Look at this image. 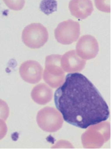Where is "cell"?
<instances>
[{"instance_id":"cell-1","label":"cell","mask_w":111,"mask_h":149,"mask_svg":"<svg viewBox=\"0 0 111 149\" xmlns=\"http://www.w3.org/2000/svg\"><path fill=\"white\" fill-rule=\"evenodd\" d=\"M54 102L64 120L79 128L104 122L110 111L106 102L93 83L80 73H68L55 91Z\"/></svg>"},{"instance_id":"cell-2","label":"cell","mask_w":111,"mask_h":149,"mask_svg":"<svg viewBox=\"0 0 111 149\" xmlns=\"http://www.w3.org/2000/svg\"><path fill=\"white\" fill-rule=\"evenodd\" d=\"M22 40L26 46L31 49H38L43 46L48 39L46 28L40 23H32L24 29Z\"/></svg>"},{"instance_id":"cell-3","label":"cell","mask_w":111,"mask_h":149,"mask_svg":"<svg viewBox=\"0 0 111 149\" xmlns=\"http://www.w3.org/2000/svg\"><path fill=\"white\" fill-rule=\"evenodd\" d=\"M61 59V56L59 55L49 56L46 59L44 80L52 88L60 85L64 79L65 72L60 66Z\"/></svg>"},{"instance_id":"cell-4","label":"cell","mask_w":111,"mask_h":149,"mask_svg":"<svg viewBox=\"0 0 111 149\" xmlns=\"http://www.w3.org/2000/svg\"><path fill=\"white\" fill-rule=\"evenodd\" d=\"M38 126L44 131L56 132L61 127L63 119L59 113L54 108L46 107L39 111L37 116Z\"/></svg>"},{"instance_id":"cell-5","label":"cell","mask_w":111,"mask_h":149,"mask_svg":"<svg viewBox=\"0 0 111 149\" xmlns=\"http://www.w3.org/2000/svg\"><path fill=\"white\" fill-rule=\"evenodd\" d=\"M80 34V24L72 19L60 23L54 30L56 40L63 45H69L77 41Z\"/></svg>"},{"instance_id":"cell-6","label":"cell","mask_w":111,"mask_h":149,"mask_svg":"<svg viewBox=\"0 0 111 149\" xmlns=\"http://www.w3.org/2000/svg\"><path fill=\"white\" fill-rule=\"evenodd\" d=\"M98 41L91 35L82 36L76 46L77 54L83 59L94 58L98 54Z\"/></svg>"},{"instance_id":"cell-7","label":"cell","mask_w":111,"mask_h":149,"mask_svg":"<svg viewBox=\"0 0 111 149\" xmlns=\"http://www.w3.org/2000/svg\"><path fill=\"white\" fill-rule=\"evenodd\" d=\"M20 73L25 81L31 84H36L41 80L43 68L38 62L29 60L21 64Z\"/></svg>"},{"instance_id":"cell-8","label":"cell","mask_w":111,"mask_h":149,"mask_svg":"<svg viewBox=\"0 0 111 149\" xmlns=\"http://www.w3.org/2000/svg\"><path fill=\"white\" fill-rule=\"evenodd\" d=\"M86 61L80 58L75 50L66 53L61 59V65L67 72L80 71L84 68Z\"/></svg>"},{"instance_id":"cell-9","label":"cell","mask_w":111,"mask_h":149,"mask_svg":"<svg viewBox=\"0 0 111 149\" xmlns=\"http://www.w3.org/2000/svg\"><path fill=\"white\" fill-rule=\"evenodd\" d=\"M69 10L75 17L84 19L90 15L93 12V5L91 1H71Z\"/></svg>"},{"instance_id":"cell-10","label":"cell","mask_w":111,"mask_h":149,"mask_svg":"<svg viewBox=\"0 0 111 149\" xmlns=\"http://www.w3.org/2000/svg\"><path fill=\"white\" fill-rule=\"evenodd\" d=\"M31 97L34 102L40 105H45L52 99V91L48 86L40 83L32 90Z\"/></svg>"}]
</instances>
